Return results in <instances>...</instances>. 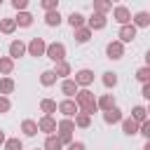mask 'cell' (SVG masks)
Wrapping results in <instances>:
<instances>
[{
    "label": "cell",
    "instance_id": "3",
    "mask_svg": "<svg viewBox=\"0 0 150 150\" xmlns=\"http://www.w3.org/2000/svg\"><path fill=\"white\" fill-rule=\"evenodd\" d=\"M23 52H26V47H23V42H21V40H14V42L9 45V54H12V59H19Z\"/></svg>",
    "mask_w": 150,
    "mask_h": 150
},
{
    "label": "cell",
    "instance_id": "15",
    "mask_svg": "<svg viewBox=\"0 0 150 150\" xmlns=\"http://www.w3.org/2000/svg\"><path fill=\"white\" fill-rule=\"evenodd\" d=\"M120 117H122V115H120V110H117V108H112V110H108V112H105V122H108V124L120 122Z\"/></svg>",
    "mask_w": 150,
    "mask_h": 150
},
{
    "label": "cell",
    "instance_id": "23",
    "mask_svg": "<svg viewBox=\"0 0 150 150\" xmlns=\"http://www.w3.org/2000/svg\"><path fill=\"white\" fill-rule=\"evenodd\" d=\"M70 129H73L70 122H61V136H63V141H70Z\"/></svg>",
    "mask_w": 150,
    "mask_h": 150
},
{
    "label": "cell",
    "instance_id": "37",
    "mask_svg": "<svg viewBox=\"0 0 150 150\" xmlns=\"http://www.w3.org/2000/svg\"><path fill=\"white\" fill-rule=\"evenodd\" d=\"M42 7H45V9H52V7H56V2H54V0H45Z\"/></svg>",
    "mask_w": 150,
    "mask_h": 150
},
{
    "label": "cell",
    "instance_id": "6",
    "mask_svg": "<svg viewBox=\"0 0 150 150\" xmlns=\"http://www.w3.org/2000/svg\"><path fill=\"white\" fill-rule=\"evenodd\" d=\"M59 110H61L63 115H68V117H70V115H75V112H77V105H75L73 101H63V103L59 105Z\"/></svg>",
    "mask_w": 150,
    "mask_h": 150
},
{
    "label": "cell",
    "instance_id": "38",
    "mask_svg": "<svg viewBox=\"0 0 150 150\" xmlns=\"http://www.w3.org/2000/svg\"><path fill=\"white\" fill-rule=\"evenodd\" d=\"M143 96L150 101V84H143Z\"/></svg>",
    "mask_w": 150,
    "mask_h": 150
},
{
    "label": "cell",
    "instance_id": "34",
    "mask_svg": "<svg viewBox=\"0 0 150 150\" xmlns=\"http://www.w3.org/2000/svg\"><path fill=\"white\" fill-rule=\"evenodd\" d=\"M12 5H14V9H26V5H28V2H26V0H14Z\"/></svg>",
    "mask_w": 150,
    "mask_h": 150
},
{
    "label": "cell",
    "instance_id": "41",
    "mask_svg": "<svg viewBox=\"0 0 150 150\" xmlns=\"http://www.w3.org/2000/svg\"><path fill=\"white\" fill-rule=\"evenodd\" d=\"M2 141H5V134H2V131H0V143H2Z\"/></svg>",
    "mask_w": 150,
    "mask_h": 150
},
{
    "label": "cell",
    "instance_id": "25",
    "mask_svg": "<svg viewBox=\"0 0 150 150\" xmlns=\"http://www.w3.org/2000/svg\"><path fill=\"white\" fill-rule=\"evenodd\" d=\"M68 21H70V26H73V28H77V26H82V14L73 12V14L68 16Z\"/></svg>",
    "mask_w": 150,
    "mask_h": 150
},
{
    "label": "cell",
    "instance_id": "20",
    "mask_svg": "<svg viewBox=\"0 0 150 150\" xmlns=\"http://www.w3.org/2000/svg\"><path fill=\"white\" fill-rule=\"evenodd\" d=\"M136 80H141V82H145V84H148V80H150V66L141 68V70L136 73Z\"/></svg>",
    "mask_w": 150,
    "mask_h": 150
},
{
    "label": "cell",
    "instance_id": "32",
    "mask_svg": "<svg viewBox=\"0 0 150 150\" xmlns=\"http://www.w3.org/2000/svg\"><path fill=\"white\" fill-rule=\"evenodd\" d=\"M77 124L80 127H89V115H80L77 117Z\"/></svg>",
    "mask_w": 150,
    "mask_h": 150
},
{
    "label": "cell",
    "instance_id": "21",
    "mask_svg": "<svg viewBox=\"0 0 150 150\" xmlns=\"http://www.w3.org/2000/svg\"><path fill=\"white\" fill-rule=\"evenodd\" d=\"M16 23H21V26H30V23H33V16H30L28 12H23V14L16 16Z\"/></svg>",
    "mask_w": 150,
    "mask_h": 150
},
{
    "label": "cell",
    "instance_id": "40",
    "mask_svg": "<svg viewBox=\"0 0 150 150\" xmlns=\"http://www.w3.org/2000/svg\"><path fill=\"white\" fill-rule=\"evenodd\" d=\"M145 61H148V66H150V49H148V54H145Z\"/></svg>",
    "mask_w": 150,
    "mask_h": 150
},
{
    "label": "cell",
    "instance_id": "35",
    "mask_svg": "<svg viewBox=\"0 0 150 150\" xmlns=\"http://www.w3.org/2000/svg\"><path fill=\"white\" fill-rule=\"evenodd\" d=\"M5 110H9V101L7 98H0V112H5Z\"/></svg>",
    "mask_w": 150,
    "mask_h": 150
},
{
    "label": "cell",
    "instance_id": "5",
    "mask_svg": "<svg viewBox=\"0 0 150 150\" xmlns=\"http://www.w3.org/2000/svg\"><path fill=\"white\" fill-rule=\"evenodd\" d=\"M94 80V73L91 70H80L77 75H75V82H80V84H89Z\"/></svg>",
    "mask_w": 150,
    "mask_h": 150
},
{
    "label": "cell",
    "instance_id": "42",
    "mask_svg": "<svg viewBox=\"0 0 150 150\" xmlns=\"http://www.w3.org/2000/svg\"><path fill=\"white\" fill-rule=\"evenodd\" d=\"M143 150H150V141H148V143H145V148H143Z\"/></svg>",
    "mask_w": 150,
    "mask_h": 150
},
{
    "label": "cell",
    "instance_id": "31",
    "mask_svg": "<svg viewBox=\"0 0 150 150\" xmlns=\"http://www.w3.org/2000/svg\"><path fill=\"white\" fill-rule=\"evenodd\" d=\"M141 134L150 141V122H143V127H141Z\"/></svg>",
    "mask_w": 150,
    "mask_h": 150
},
{
    "label": "cell",
    "instance_id": "19",
    "mask_svg": "<svg viewBox=\"0 0 150 150\" xmlns=\"http://www.w3.org/2000/svg\"><path fill=\"white\" fill-rule=\"evenodd\" d=\"M38 127H40L42 131H52L56 124H54V120H52V117H45V120H40V124H38Z\"/></svg>",
    "mask_w": 150,
    "mask_h": 150
},
{
    "label": "cell",
    "instance_id": "17",
    "mask_svg": "<svg viewBox=\"0 0 150 150\" xmlns=\"http://www.w3.org/2000/svg\"><path fill=\"white\" fill-rule=\"evenodd\" d=\"M61 23V14L59 12H49L47 14V26H59Z\"/></svg>",
    "mask_w": 150,
    "mask_h": 150
},
{
    "label": "cell",
    "instance_id": "11",
    "mask_svg": "<svg viewBox=\"0 0 150 150\" xmlns=\"http://www.w3.org/2000/svg\"><path fill=\"white\" fill-rule=\"evenodd\" d=\"M124 134H129V136L138 134V124H136V120H124Z\"/></svg>",
    "mask_w": 150,
    "mask_h": 150
},
{
    "label": "cell",
    "instance_id": "12",
    "mask_svg": "<svg viewBox=\"0 0 150 150\" xmlns=\"http://www.w3.org/2000/svg\"><path fill=\"white\" fill-rule=\"evenodd\" d=\"M38 129H40V127H38L35 122H30V120H26V122H23V134H26V136H35V134H38Z\"/></svg>",
    "mask_w": 150,
    "mask_h": 150
},
{
    "label": "cell",
    "instance_id": "29",
    "mask_svg": "<svg viewBox=\"0 0 150 150\" xmlns=\"http://www.w3.org/2000/svg\"><path fill=\"white\" fill-rule=\"evenodd\" d=\"M7 150H21V141L19 138H9L7 141Z\"/></svg>",
    "mask_w": 150,
    "mask_h": 150
},
{
    "label": "cell",
    "instance_id": "7",
    "mask_svg": "<svg viewBox=\"0 0 150 150\" xmlns=\"http://www.w3.org/2000/svg\"><path fill=\"white\" fill-rule=\"evenodd\" d=\"M42 52H45V42H42L40 38H35V40L30 42V54H33V56H40Z\"/></svg>",
    "mask_w": 150,
    "mask_h": 150
},
{
    "label": "cell",
    "instance_id": "1",
    "mask_svg": "<svg viewBox=\"0 0 150 150\" xmlns=\"http://www.w3.org/2000/svg\"><path fill=\"white\" fill-rule=\"evenodd\" d=\"M47 54H49L52 61H63L66 49H63V45H49V47H47Z\"/></svg>",
    "mask_w": 150,
    "mask_h": 150
},
{
    "label": "cell",
    "instance_id": "13",
    "mask_svg": "<svg viewBox=\"0 0 150 150\" xmlns=\"http://www.w3.org/2000/svg\"><path fill=\"white\" fill-rule=\"evenodd\" d=\"M134 21H136V26H148V23H150V14H148V12H138V14L134 16Z\"/></svg>",
    "mask_w": 150,
    "mask_h": 150
},
{
    "label": "cell",
    "instance_id": "33",
    "mask_svg": "<svg viewBox=\"0 0 150 150\" xmlns=\"http://www.w3.org/2000/svg\"><path fill=\"white\" fill-rule=\"evenodd\" d=\"M0 70L9 73V70H12V61H7V59H5V61H0Z\"/></svg>",
    "mask_w": 150,
    "mask_h": 150
},
{
    "label": "cell",
    "instance_id": "4",
    "mask_svg": "<svg viewBox=\"0 0 150 150\" xmlns=\"http://www.w3.org/2000/svg\"><path fill=\"white\" fill-rule=\"evenodd\" d=\"M108 59H122V45L120 42H110L108 45Z\"/></svg>",
    "mask_w": 150,
    "mask_h": 150
},
{
    "label": "cell",
    "instance_id": "22",
    "mask_svg": "<svg viewBox=\"0 0 150 150\" xmlns=\"http://www.w3.org/2000/svg\"><path fill=\"white\" fill-rule=\"evenodd\" d=\"M145 115H148V110H145V108H141V105H136V108H134V120H136V122H143V120H145Z\"/></svg>",
    "mask_w": 150,
    "mask_h": 150
},
{
    "label": "cell",
    "instance_id": "18",
    "mask_svg": "<svg viewBox=\"0 0 150 150\" xmlns=\"http://www.w3.org/2000/svg\"><path fill=\"white\" fill-rule=\"evenodd\" d=\"M103 84L105 87H115L117 84V75L115 73H103Z\"/></svg>",
    "mask_w": 150,
    "mask_h": 150
},
{
    "label": "cell",
    "instance_id": "26",
    "mask_svg": "<svg viewBox=\"0 0 150 150\" xmlns=\"http://www.w3.org/2000/svg\"><path fill=\"white\" fill-rule=\"evenodd\" d=\"M40 105H42V110H45V112H47V115H49V112H54V110H56V103H54V101H49V98H45V101H42V103H40Z\"/></svg>",
    "mask_w": 150,
    "mask_h": 150
},
{
    "label": "cell",
    "instance_id": "10",
    "mask_svg": "<svg viewBox=\"0 0 150 150\" xmlns=\"http://www.w3.org/2000/svg\"><path fill=\"white\" fill-rule=\"evenodd\" d=\"M89 26H91V28H103V26H105V16H103V14H94V16L89 19Z\"/></svg>",
    "mask_w": 150,
    "mask_h": 150
},
{
    "label": "cell",
    "instance_id": "14",
    "mask_svg": "<svg viewBox=\"0 0 150 150\" xmlns=\"http://www.w3.org/2000/svg\"><path fill=\"white\" fill-rule=\"evenodd\" d=\"M14 26H16V19H5V21L0 23V30H2V33H12Z\"/></svg>",
    "mask_w": 150,
    "mask_h": 150
},
{
    "label": "cell",
    "instance_id": "36",
    "mask_svg": "<svg viewBox=\"0 0 150 150\" xmlns=\"http://www.w3.org/2000/svg\"><path fill=\"white\" fill-rule=\"evenodd\" d=\"M56 73H61V75H66V73H68V63H59V68H56Z\"/></svg>",
    "mask_w": 150,
    "mask_h": 150
},
{
    "label": "cell",
    "instance_id": "24",
    "mask_svg": "<svg viewBox=\"0 0 150 150\" xmlns=\"http://www.w3.org/2000/svg\"><path fill=\"white\" fill-rule=\"evenodd\" d=\"M12 89H14V82H12L9 77H7V80H0V91H2V94H9Z\"/></svg>",
    "mask_w": 150,
    "mask_h": 150
},
{
    "label": "cell",
    "instance_id": "27",
    "mask_svg": "<svg viewBox=\"0 0 150 150\" xmlns=\"http://www.w3.org/2000/svg\"><path fill=\"white\" fill-rule=\"evenodd\" d=\"M56 80V73H52V70H45L42 73V84H52Z\"/></svg>",
    "mask_w": 150,
    "mask_h": 150
},
{
    "label": "cell",
    "instance_id": "30",
    "mask_svg": "<svg viewBox=\"0 0 150 150\" xmlns=\"http://www.w3.org/2000/svg\"><path fill=\"white\" fill-rule=\"evenodd\" d=\"M87 40H89V30H87V28L77 30V42H87Z\"/></svg>",
    "mask_w": 150,
    "mask_h": 150
},
{
    "label": "cell",
    "instance_id": "2",
    "mask_svg": "<svg viewBox=\"0 0 150 150\" xmlns=\"http://www.w3.org/2000/svg\"><path fill=\"white\" fill-rule=\"evenodd\" d=\"M120 38H122V42H131L136 38V28L134 26H122L120 28Z\"/></svg>",
    "mask_w": 150,
    "mask_h": 150
},
{
    "label": "cell",
    "instance_id": "16",
    "mask_svg": "<svg viewBox=\"0 0 150 150\" xmlns=\"http://www.w3.org/2000/svg\"><path fill=\"white\" fill-rule=\"evenodd\" d=\"M45 148H47V150H61V138L49 136V138H47V143H45Z\"/></svg>",
    "mask_w": 150,
    "mask_h": 150
},
{
    "label": "cell",
    "instance_id": "28",
    "mask_svg": "<svg viewBox=\"0 0 150 150\" xmlns=\"http://www.w3.org/2000/svg\"><path fill=\"white\" fill-rule=\"evenodd\" d=\"M101 108H105V112L112 110V96H103L101 98Z\"/></svg>",
    "mask_w": 150,
    "mask_h": 150
},
{
    "label": "cell",
    "instance_id": "8",
    "mask_svg": "<svg viewBox=\"0 0 150 150\" xmlns=\"http://www.w3.org/2000/svg\"><path fill=\"white\" fill-rule=\"evenodd\" d=\"M61 91H63L66 96H73V94L77 91V82H73V80H66V82L61 84Z\"/></svg>",
    "mask_w": 150,
    "mask_h": 150
},
{
    "label": "cell",
    "instance_id": "39",
    "mask_svg": "<svg viewBox=\"0 0 150 150\" xmlns=\"http://www.w3.org/2000/svg\"><path fill=\"white\" fill-rule=\"evenodd\" d=\"M68 150H84V145H82V143H70Z\"/></svg>",
    "mask_w": 150,
    "mask_h": 150
},
{
    "label": "cell",
    "instance_id": "43",
    "mask_svg": "<svg viewBox=\"0 0 150 150\" xmlns=\"http://www.w3.org/2000/svg\"><path fill=\"white\" fill-rule=\"evenodd\" d=\"M148 112H150V108H148Z\"/></svg>",
    "mask_w": 150,
    "mask_h": 150
},
{
    "label": "cell",
    "instance_id": "9",
    "mask_svg": "<svg viewBox=\"0 0 150 150\" xmlns=\"http://www.w3.org/2000/svg\"><path fill=\"white\" fill-rule=\"evenodd\" d=\"M115 19L127 26V21H129V9H127V7H117V9H115Z\"/></svg>",
    "mask_w": 150,
    "mask_h": 150
}]
</instances>
